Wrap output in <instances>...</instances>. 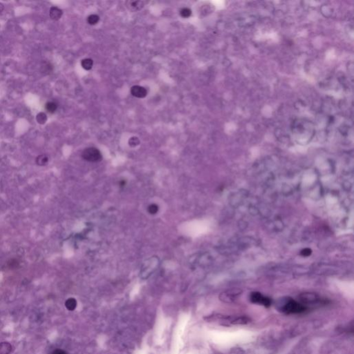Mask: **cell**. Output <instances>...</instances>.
<instances>
[{"instance_id": "277c9868", "label": "cell", "mask_w": 354, "mask_h": 354, "mask_svg": "<svg viewBox=\"0 0 354 354\" xmlns=\"http://www.w3.org/2000/svg\"><path fill=\"white\" fill-rule=\"evenodd\" d=\"M241 290L240 289H231L227 291L221 293L219 298L222 301L226 302V303H231L233 302L236 297L241 294Z\"/></svg>"}, {"instance_id": "44dd1931", "label": "cell", "mask_w": 354, "mask_h": 354, "mask_svg": "<svg viewBox=\"0 0 354 354\" xmlns=\"http://www.w3.org/2000/svg\"><path fill=\"white\" fill-rule=\"evenodd\" d=\"M52 354H67L66 353L65 351L61 350V349H56L54 351V352L52 353Z\"/></svg>"}, {"instance_id": "7a4b0ae2", "label": "cell", "mask_w": 354, "mask_h": 354, "mask_svg": "<svg viewBox=\"0 0 354 354\" xmlns=\"http://www.w3.org/2000/svg\"><path fill=\"white\" fill-rule=\"evenodd\" d=\"M82 157L89 162H99L102 159L101 152L96 147L87 148L82 153Z\"/></svg>"}, {"instance_id": "ba28073f", "label": "cell", "mask_w": 354, "mask_h": 354, "mask_svg": "<svg viewBox=\"0 0 354 354\" xmlns=\"http://www.w3.org/2000/svg\"><path fill=\"white\" fill-rule=\"evenodd\" d=\"M62 11L56 7H52L50 8L49 16L53 20H58L62 16Z\"/></svg>"}, {"instance_id": "ffe728a7", "label": "cell", "mask_w": 354, "mask_h": 354, "mask_svg": "<svg viewBox=\"0 0 354 354\" xmlns=\"http://www.w3.org/2000/svg\"><path fill=\"white\" fill-rule=\"evenodd\" d=\"M311 253H312V250L309 249H304L301 251V255L304 256V257H308L311 255Z\"/></svg>"}, {"instance_id": "5bb4252c", "label": "cell", "mask_w": 354, "mask_h": 354, "mask_svg": "<svg viewBox=\"0 0 354 354\" xmlns=\"http://www.w3.org/2000/svg\"><path fill=\"white\" fill-rule=\"evenodd\" d=\"M36 120L40 125H44L47 121V116L44 112H40L36 116Z\"/></svg>"}, {"instance_id": "9a60e30c", "label": "cell", "mask_w": 354, "mask_h": 354, "mask_svg": "<svg viewBox=\"0 0 354 354\" xmlns=\"http://www.w3.org/2000/svg\"><path fill=\"white\" fill-rule=\"evenodd\" d=\"M48 161V156L44 155V154H42V155L38 156L36 159V163L39 165H46Z\"/></svg>"}, {"instance_id": "2e32d148", "label": "cell", "mask_w": 354, "mask_h": 354, "mask_svg": "<svg viewBox=\"0 0 354 354\" xmlns=\"http://www.w3.org/2000/svg\"><path fill=\"white\" fill-rule=\"evenodd\" d=\"M100 17L97 15H91L88 17H87V22H88L91 25H95L99 22Z\"/></svg>"}, {"instance_id": "9c48e42d", "label": "cell", "mask_w": 354, "mask_h": 354, "mask_svg": "<svg viewBox=\"0 0 354 354\" xmlns=\"http://www.w3.org/2000/svg\"><path fill=\"white\" fill-rule=\"evenodd\" d=\"M65 307L69 311H74L77 307V301L74 298H69L65 302Z\"/></svg>"}, {"instance_id": "8fae6325", "label": "cell", "mask_w": 354, "mask_h": 354, "mask_svg": "<svg viewBox=\"0 0 354 354\" xmlns=\"http://www.w3.org/2000/svg\"><path fill=\"white\" fill-rule=\"evenodd\" d=\"M232 325H246L250 322V319L247 317H240L231 320Z\"/></svg>"}, {"instance_id": "7402d4cb", "label": "cell", "mask_w": 354, "mask_h": 354, "mask_svg": "<svg viewBox=\"0 0 354 354\" xmlns=\"http://www.w3.org/2000/svg\"><path fill=\"white\" fill-rule=\"evenodd\" d=\"M119 185H120V187H124V186H125V185H126V181H125V180H122V181H120V183H119Z\"/></svg>"}, {"instance_id": "d6986e66", "label": "cell", "mask_w": 354, "mask_h": 354, "mask_svg": "<svg viewBox=\"0 0 354 354\" xmlns=\"http://www.w3.org/2000/svg\"><path fill=\"white\" fill-rule=\"evenodd\" d=\"M139 143H140V141H139V139L137 137H132L129 140V145L131 147L137 146V145H139Z\"/></svg>"}, {"instance_id": "52a82bcc", "label": "cell", "mask_w": 354, "mask_h": 354, "mask_svg": "<svg viewBox=\"0 0 354 354\" xmlns=\"http://www.w3.org/2000/svg\"><path fill=\"white\" fill-rule=\"evenodd\" d=\"M301 300L305 303H314L318 300V296L314 293H304L301 296Z\"/></svg>"}, {"instance_id": "5b68a950", "label": "cell", "mask_w": 354, "mask_h": 354, "mask_svg": "<svg viewBox=\"0 0 354 354\" xmlns=\"http://www.w3.org/2000/svg\"><path fill=\"white\" fill-rule=\"evenodd\" d=\"M146 2L144 1H128L126 2V7L129 11L135 12L143 8Z\"/></svg>"}, {"instance_id": "6da1fadb", "label": "cell", "mask_w": 354, "mask_h": 354, "mask_svg": "<svg viewBox=\"0 0 354 354\" xmlns=\"http://www.w3.org/2000/svg\"><path fill=\"white\" fill-rule=\"evenodd\" d=\"M280 310H282L284 313L288 315L299 314L305 312L307 310V308L304 305L299 303L297 301L290 299L284 303L282 307H281Z\"/></svg>"}, {"instance_id": "7c38bea8", "label": "cell", "mask_w": 354, "mask_h": 354, "mask_svg": "<svg viewBox=\"0 0 354 354\" xmlns=\"http://www.w3.org/2000/svg\"><path fill=\"white\" fill-rule=\"evenodd\" d=\"M93 62L92 59L90 58H86V59H84L82 60L81 62V65L83 66V68L84 69H85V70H90V69H92V66H93Z\"/></svg>"}, {"instance_id": "8992f818", "label": "cell", "mask_w": 354, "mask_h": 354, "mask_svg": "<svg viewBox=\"0 0 354 354\" xmlns=\"http://www.w3.org/2000/svg\"><path fill=\"white\" fill-rule=\"evenodd\" d=\"M131 93L133 96L138 98H143L147 96V90L143 87L135 85L131 88Z\"/></svg>"}, {"instance_id": "603a6c76", "label": "cell", "mask_w": 354, "mask_h": 354, "mask_svg": "<svg viewBox=\"0 0 354 354\" xmlns=\"http://www.w3.org/2000/svg\"><path fill=\"white\" fill-rule=\"evenodd\" d=\"M4 4H3L2 3L0 2V13H2L3 11H4Z\"/></svg>"}, {"instance_id": "30bf717a", "label": "cell", "mask_w": 354, "mask_h": 354, "mask_svg": "<svg viewBox=\"0 0 354 354\" xmlns=\"http://www.w3.org/2000/svg\"><path fill=\"white\" fill-rule=\"evenodd\" d=\"M12 347L8 343H0V354H8L11 352Z\"/></svg>"}, {"instance_id": "ac0fdd59", "label": "cell", "mask_w": 354, "mask_h": 354, "mask_svg": "<svg viewBox=\"0 0 354 354\" xmlns=\"http://www.w3.org/2000/svg\"><path fill=\"white\" fill-rule=\"evenodd\" d=\"M180 14L183 17L187 18L190 17V16L192 15V11L188 8H183L180 11Z\"/></svg>"}, {"instance_id": "e0dca14e", "label": "cell", "mask_w": 354, "mask_h": 354, "mask_svg": "<svg viewBox=\"0 0 354 354\" xmlns=\"http://www.w3.org/2000/svg\"><path fill=\"white\" fill-rule=\"evenodd\" d=\"M159 205H157L155 204H152L150 205L147 208L148 212H149V213L151 214H156L159 212Z\"/></svg>"}, {"instance_id": "3957f363", "label": "cell", "mask_w": 354, "mask_h": 354, "mask_svg": "<svg viewBox=\"0 0 354 354\" xmlns=\"http://www.w3.org/2000/svg\"><path fill=\"white\" fill-rule=\"evenodd\" d=\"M250 301L254 304L262 305L265 307H269L272 304L271 299L263 295L262 293L258 292H253L250 295Z\"/></svg>"}, {"instance_id": "4fadbf2b", "label": "cell", "mask_w": 354, "mask_h": 354, "mask_svg": "<svg viewBox=\"0 0 354 354\" xmlns=\"http://www.w3.org/2000/svg\"><path fill=\"white\" fill-rule=\"evenodd\" d=\"M45 108H46V110L48 112H49L51 114H53L54 112H56V111L57 110V105L56 102H48L46 105H45Z\"/></svg>"}]
</instances>
